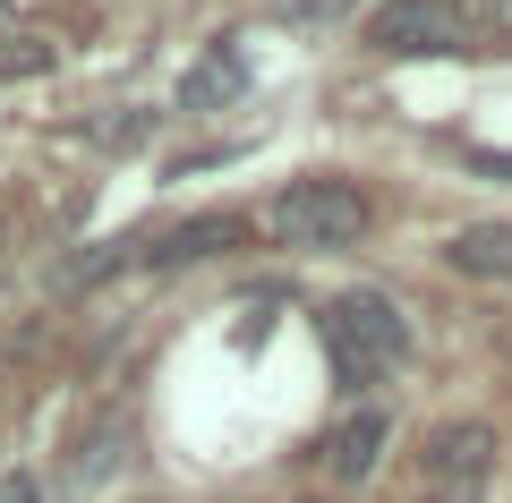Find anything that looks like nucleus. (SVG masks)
<instances>
[{"label": "nucleus", "instance_id": "obj_1", "mask_svg": "<svg viewBox=\"0 0 512 503\" xmlns=\"http://www.w3.org/2000/svg\"><path fill=\"white\" fill-rule=\"evenodd\" d=\"M325 350H333V376L342 384H384L393 367L410 359V316L402 299H384V290H333L325 299Z\"/></svg>", "mask_w": 512, "mask_h": 503}, {"label": "nucleus", "instance_id": "obj_2", "mask_svg": "<svg viewBox=\"0 0 512 503\" xmlns=\"http://www.w3.org/2000/svg\"><path fill=\"white\" fill-rule=\"evenodd\" d=\"M265 231H274L282 248H308V256L359 248V231H367V188H350V180H291L274 205H265Z\"/></svg>", "mask_w": 512, "mask_h": 503}, {"label": "nucleus", "instance_id": "obj_3", "mask_svg": "<svg viewBox=\"0 0 512 503\" xmlns=\"http://www.w3.org/2000/svg\"><path fill=\"white\" fill-rule=\"evenodd\" d=\"M470 9L461 0H384L376 18H367V43L384 60H453L470 52Z\"/></svg>", "mask_w": 512, "mask_h": 503}, {"label": "nucleus", "instance_id": "obj_4", "mask_svg": "<svg viewBox=\"0 0 512 503\" xmlns=\"http://www.w3.org/2000/svg\"><path fill=\"white\" fill-rule=\"evenodd\" d=\"M495 478V427L478 418H453V427L427 435L419 461V503H478V486Z\"/></svg>", "mask_w": 512, "mask_h": 503}, {"label": "nucleus", "instance_id": "obj_5", "mask_svg": "<svg viewBox=\"0 0 512 503\" xmlns=\"http://www.w3.org/2000/svg\"><path fill=\"white\" fill-rule=\"evenodd\" d=\"M239 94H248V52H239V35H214L205 60L180 77V111H231Z\"/></svg>", "mask_w": 512, "mask_h": 503}, {"label": "nucleus", "instance_id": "obj_6", "mask_svg": "<svg viewBox=\"0 0 512 503\" xmlns=\"http://www.w3.org/2000/svg\"><path fill=\"white\" fill-rule=\"evenodd\" d=\"M384 444H393V418H384L376 401H367V410H350L342 427L325 435V469H333V478H342V486H359V478H376Z\"/></svg>", "mask_w": 512, "mask_h": 503}, {"label": "nucleus", "instance_id": "obj_7", "mask_svg": "<svg viewBox=\"0 0 512 503\" xmlns=\"http://www.w3.org/2000/svg\"><path fill=\"white\" fill-rule=\"evenodd\" d=\"M444 265L470 282H512V222H461L444 239Z\"/></svg>", "mask_w": 512, "mask_h": 503}, {"label": "nucleus", "instance_id": "obj_8", "mask_svg": "<svg viewBox=\"0 0 512 503\" xmlns=\"http://www.w3.org/2000/svg\"><path fill=\"white\" fill-rule=\"evenodd\" d=\"M120 444H128V418H103V427H86V435H77V452H69V469H77V478H86V486H103L111 469L128 461Z\"/></svg>", "mask_w": 512, "mask_h": 503}, {"label": "nucleus", "instance_id": "obj_9", "mask_svg": "<svg viewBox=\"0 0 512 503\" xmlns=\"http://www.w3.org/2000/svg\"><path fill=\"white\" fill-rule=\"evenodd\" d=\"M231 239H239L231 214H205V222H188V231H171L163 248H154V265H188V256H214V248H231Z\"/></svg>", "mask_w": 512, "mask_h": 503}, {"label": "nucleus", "instance_id": "obj_10", "mask_svg": "<svg viewBox=\"0 0 512 503\" xmlns=\"http://www.w3.org/2000/svg\"><path fill=\"white\" fill-rule=\"evenodd\" d=\"M265 9H274L282 26H342L359 0H265Z\"/></svg>", "mask_w": 512, "mask_h": 503}, {"label": "nucleus", "instance_id": "obj_11", "mask_svg": "<svg viewBox=\"0 0 512 503\" xmlns=\"http://www.w3.org/2000/svg\"><path fill=\"white\" fill-rule=\"evenodd\" d=\"M43 60H52V43H43V35H18V43L0 35V77H35Z\"/></svg>", "mask_w": 512, "mask_h": 503}, {"label": "nucleus", "instance_id": "obj_12", "mask_svg": "<svg viewBox=\"0 0 512 503\" xmlns=\"http://www.w3.org/2000/svg\"><path fill=\"white\" fill-rule=\"evenodd\" d=\"M0 503H43V486L35 478H0Z\"/></svg>", "mask_w": 512, "mask_h": 503}, {"label": "nucleus", "instance_id": "obj_13", "mask_svg": "<svg viewBox=\"0 0 512 503\" xmlns=\"http://www.w3.org/2000/svg\"><path fill=\"white\" fill-rule=\"evenodd\" d=\"M478 18H487L495 35H512V0H478Z\"/></svg>", "mask_w": 512, "mask_h": 503}, {"label": "nucleus", "instance_id": "obj_14", "mask_svg": "<svg viewBox=\"0 0 512 503\" xmlns=\"http://www.w3.org/2000/svg\"><path fill=\"white\" fill-rule=\"evenodd\" d=\"M0 26H9V0H0Z\"/></svg>", "mask_w": 512, "mask_h": 503}]
</instances>
